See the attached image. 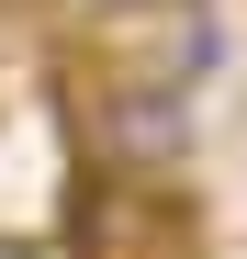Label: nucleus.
<instances>
[{
	"label": "nucleus",
	"instance_id": "f257e3e1",
	"mask_svg": "<svg viewBox=\"0 0 247 259\" xmlns=\"http://www.w3.org/2000/svg\"><path fill=\"white\" fill-rule=\"evenodd\" d=\"M225 68V23L214 0H124L90 23V91H169L191 102Z\"/></svg>",
	"mask_w": 247,
	"mask_h": 259
},
{
	"label": "nucleus",
	"instance_id": "f03ea898",
	"mask_svg": "<svg viewBox=\"0 0 247 259\" xmlns=\"http://www.w3.org/2000/svg\"><path fill=\"white\" fill-rule=\"evenodd\" d=\"M79 259H202V203L180 181H90Z\"/></svg>",
	"mask_w": 247,
	"mask_h": 259
},
{
	"label": "nucleus",
	"instance_id": "7ed1b4c3",
	"mask_svg": "<svg viewBox=\"0 0 247 259\" xmlns=\"http://www.w3.org/2000/svg\"><path fill=\"white\" fill-rule=\"evenodd\" d=\"M90 158H101V181H180L191 102H169V91H90Z\"/></svg>",
	"mask_w": 247,
	"mask_h": 259
}]
</instances>
